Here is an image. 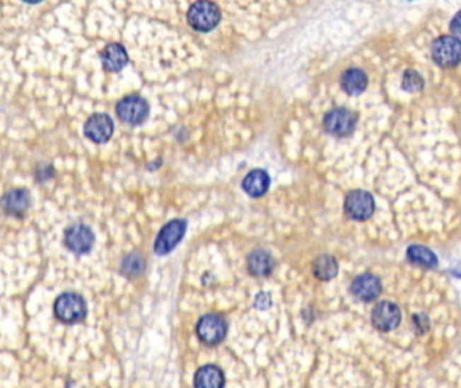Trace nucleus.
<instances>
[{"label":"nucleus","mask_w":461,"mask_h":388,"mask_svg":"<svg viewBox=\"0 0 461 388\" xmlns=\"http://www.w3.org/2000/svg\"><path fill=\"white\" fill-rule=\"evenodd\" d=\"M351 293L361 301H375L382 294V282L374 274H361L352 281Z\"/></svg>","instance_id":"obj_13"},{"label":"nucleus","mask_w":461,"mask_h":388,"mask_svg":"<svg viewBox=\"0 0 461 388\" xmlns=\"http://www.w3.org/2000/svg\"><path fill=\"white\" fill-rule=\"evenodd\" d=\"M358 123V116L346 108H333L324 117V129L337 138H346L354 132Z\"/></svg>","instance_id":"obj_8"},{"label":"nucleus","mask_w":461,"mask_h":388,"mask_svg":"<svg viewBox=\"0 0 461 388\" xmlns=\"http://www.w3.org/2000/svg\"><path fill=\"white\" fill-rule=\"evenodd\" d=\"M248 273L258 278L269 276L274 270V259L266 249H255L247 258Z\"/></svg>","instance_id":"obj_15"},{"label":"nucleus","mask_w":461,"mask_h":388,"mask_svg":"<svg viewBox=\"0 0 461 388\" xmlns=\"http://www.w3.org/2000/svg\"><path fill=\"white\" fill-rule=\"evenodd\" d=\"M103 68L110 73L120 72L129 64V54L120 43H110L101 52Z\"/></svg>","instance_id":"obj_14"},{"label":"nucleus","mask_w":461,"mask_h":388,"mask_svg":"<svg viewBox=\"0 0 461 388\" xmlns=\"http://www.w3.org/2000/svg\"><path fill=\"white\" fill-rule=\"evenodd\" d=\"M450 31L456 38H459L461 41V10L453 16V19L450 22Z\"/></svg>","instance_id":"obj_23"},{"label":"nucleus","mask_w":461,"mask_h":388,"mask_svg":"<svg viewBox=\"0 0 461 388\" xmlns=\"http://www.w3.org/2000/svg\"><path fill=\"white\" fill-rule=\"evenodd\" d=\"M189 26L199 33H209L216 29L221 19V11L212 0H197L187 10Z\"/></svg>","instance_id":"obj_2"},{"label":"nucleus","mask_w":461,"mask_h":388,"mask_svg":"<svg viewBox=\"0 0 461 388\" xmlns=\"http://www.w3.org/2000/svg\"><path fill=\"white\" fill-rule=\"evenodd\" d=\"M187 228V221L182 218H174L168 224H165L162 230H159L158 236L156 237L153 245L154 252L159 257L170 254L185 236Z\"/></svg>","instance_id":"obj_4"},{"label":"nucleus","mask_w":461,"mask_h":388,"mask_svg":"<svg viewBox=\"0 0 461 388\" xmlns=\"http://www.w3.org/2000/svg\"><path fill=\"white\" fill-rule=\"evenodd\" d=\"M312 269L317 279L322 282H329L339 274V263L329 254H322L315 259Z\"/></svg>","instance_id":"obj_19"},{"label":"nucleus","mask_w":461,"mask_h":388,"mask_svg":"<svg viewBox=\"0 0 461 388\" xmlns=\"http://www.w3.org/2000/svg\"><path fill=\"white\" fill-rule=\"evenodd\" d=\"M406 255L409 261H412L413 264L432 270L434 267H437L438 264V259L436 257V254L433 252L432 249H429L428 247L424 245H410L406 251Z\"/></svg>","instance_id":"obj_20"},{"label":"nucleus","mask_w":461,"mask_h":388,"mask_svg":"<svg viewBox=\"0 0 461 388\" xmlns=\"http://www.w3.org/2000/svg\"><path fill=\"white\" fill-rule=\"evenodd\" d=\"M340 86L346 95L358 96L366 90V88L368 86V78L364 71H361L359 68H349L342 74Z\"/></svg>","instance_id":"obj_17"},{"label":"nucleus","mask_w":461,"mask_h":388,"mask_svg":"<svg viewBox=\"0 0 461 388\" xmlns=\"http://www.w3.org/2000/svg\"><path fill=\"white\" fill-rule=\"evenodd\" d=\"M31 206L30 192L25 187H14L7 190L0 199V208L10 216H23Z\"/></svg>","instance_id":"obj_12"},{"label":"nucleus","mask_w":461,"mask_h":388,"mask_svg":"<svg viewBox=\"0 0 461 388\" xmlns=\"http://www.w3.org/2000/svg\"><path fill=\"white\" fill-rule=\"evenodd\" d=\"M346 215L355 221H366L375 212V200L371 193L366 190H352L346 194L344 200Z\"/></svg>","instance_id":"obj_7"},{"label":"nucleus","mask_w":461,"mask_h":388,"mask_svg":"<svg viewBox=\"0 0 461 388\" xmlns=\"http://www.w3.org/2000/svg\"><path fill=\"white\" fill-rule=\"evenodd\" d=\"M150 114L148 102L139 95H130L116 104L117 117L131 126L142 124Z\"/></svg>","instance_id":"obj_6"},{"label":"nucleus","mask_w":461,"mask_h":388,"mask_svg":"<svg viewBox=\"0 0 461 388\" xmlns=\"http://www.w3.org/2000/svg\"><path fill=\"white\" fill-rule=\"evenodd\" d=\"M144 267H146V261H144V257L138 252H131L129 255H126L120 263L122 274L130 279L138 278L139 275H142Z\"/></svg>","instance_id":"obj_21"},{"label":"nucleus","mask_w":461,"mask_h":388,"mask_svg":"<svg viewBox=\"0 0 461 388\" xmlns=\"http://www.w3.org/2000/svg\"><path fill=\"white\" fill-rule=\"evenodd\" d=\"M22 1H25V3H28V4H38V3H41L42 0H22Z\"/></svg>","instance_id":"obj_24"},{"label":"nucleus","mask_w":461,"mask_h":388,"mask_svg":"<svg viewBox=\"0 0 461 388\" xmlns=\"http://www.w3.org/2000/svg\"><path fill=\"white\" fill-rule=\"evenodd\" d=\"M54 316L59 322L73 325L86 319L87 317V302L83 295L74 291H66L59 294L53 306Z\"/></svg>","instance_id":"obj_1"},{"label":"nucleus","mask_w":461,"mask_h":388,"mask_svg":"<svg viewBox=\"0 0 461 388\" xmlns=\"http://www.w3.org/2000/svg\"><path fill=\"white\" fill-rule=\"evenodd\" d=\"M226 384L223 371L216 365H204L194 375V386L202 388H220Z\"/></svg>","instance_id":"obj_18"},{"label":"nucleus","mask_w":461,"mask_h":388,"mask_svg":"<svg viewBox=\"0 0 461 388\" xmlns=\"http://www.w3.org/2000/svg\"><path fill=\"white\" fill-rule=\"evenodd\" d=\"M227 331H228L227 319L216 313H209L202 316L196 327L199 340L202 344L211 345V346L220 344L226 339Z\"/></svg>","instance_id":"obj_3"},{"label":"nucleus","mask_w":461,"mask_h":388,"mask_svg":"<svg viewBox=\"0 0 461 388\" xmlns=\"http://www.w3.org/2000/svg\"><path fill=\"white\" fill-rule=\"evenodd\" d=\"M432 57L441 68H453L461 62V41L455 35L437 38L432 45Z\"/></svg>","instance_id":"obj_5"},{"label":"nucleus","mask_w":461,"mask_h":388,"mask_svg":"<svg viewBox=\"0 0 461 388\" xmlns=\"http://www.w3.org/2000/svg\"><path fill=\"white\" fill-rule=\"evenodd\" d=\"M84 135L93 143H107L114 135V120L107 114H93L84 124Z\"/></svg>","instance_id":"obj_11"},{"label":"nucleus","mask_w":461,"mask_h":388,"mask_svg":"<svg viewBox=\"0 0 461 388\" xmlns=\"http://www.w3.org/2000/svg\"><path fill=\"white\" fill-rule=\"evenodd\" d=\"M424 86H425V81H424V78H422V76L419 73L413 71V69H407L404 73L402 89L406 92L416 93V92L422 90Z\"/></svg>","instance_id":"obj_22"},{"label":"nucleus","mask_w":461,"mask_h":388,"mask_svg":"<svg viewBox=\"0 0 461 388\" xmlns=\"http://www.w3.org/2000/svg\"><path fill=\"white\" fill-rule=\"evenodd\" d=\"M242 187L250 197H262L270 187V175L262 169L251 170L242 181Z\"/></svg>","instance_id":"obj_16"},{"label":"nucleus","mask_w":461,"mask_h":388,"mask_svg":"<svg viewBox=\"0 0 461 388\" xmlns=\"http://www.w3.org/2000/svg\"><path fill=\"white\" fill-rule=\"evenodd\" d=\"M402 313L399 307L391 301L378 302L371 313V321L375 329L391 331L397 329L401 324Z\"/></svg>","instance_id":"obj_10"},{"label":"nucleus","mask_w":461,"mask_h":388,"mask_svg":"<svg viewBox=\"0 0 461 388\" xmlns=\"http://www.w3.org/2000/svg\"><path fill=\"white\" fill-rule=\"evenodd\" d=\"M64 245L76 255H86L95 245V233L83 223H74L64 232Z\"/></svg>","instance_id":"obj_9"}]
</instances>
